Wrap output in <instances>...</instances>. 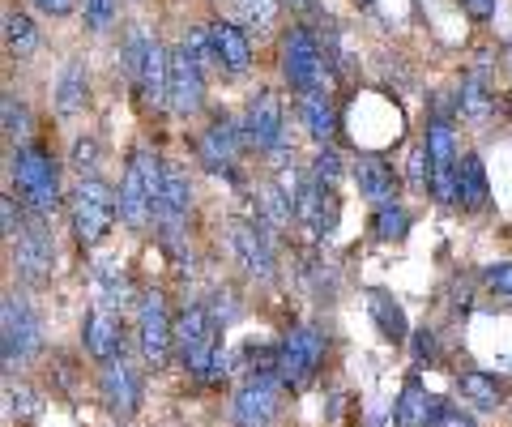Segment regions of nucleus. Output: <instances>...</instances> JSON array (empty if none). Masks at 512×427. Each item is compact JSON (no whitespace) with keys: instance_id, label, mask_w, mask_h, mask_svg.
Masks as SVG:
<instances>
[{"instance_id":"nucleus-1","label":"nucleus","mask_w":512,"mask_h":427,"mask_svg":"<svg viewBox=\"0 0 512 427\" xmlns=\"http://www.w3.org/2000/svg\"><path fill=\"white\" fill-rule=\"evenodd\" d=\"M9 180L18 188V201L30 214L47 218L60 205V163L43 141H26L9 158Z\"/></svg>"},{"instance_id":"nucleus-2","label":"nucleus","mask_w":512,"mask_h":427,"mask_svg":"<svg viewBox=\"0 0 512 427\" xmlns=\"http://www.w3.org/2000/svg\"><path fill=\"white\" fill-rule=\"evenodd\" d=\"M278 65H282V82L291 86L299 99L303 94H316V90H329V82H333V69H329L325 52H320V39L308 26H291L282 35Z\"/></svg>"},{"instance_id":"nucleus-3","label":"nucleus","mask_w":512,"mask_h":427,"mask_svg":"<svg viewBox=\"0 0 512 427\" xmlns=\"http://www.w3.org/2000/svg\"><path fill=\"white\" fill-rule=\"evenodd\" d=\"M218 346H222V329L205 304L192 299V304H184L175 312V359L184 363V372L197 385H201L205 368H210V359L218 355Z\"/></svg>"},{"instance_id":"nucleus-4","label":"nucleus","mask_w":512,"mask_h":427,"mask_svg":"<svg viewBox=\"0 0 512 427\" xmlns=\"http://www.w3.org/2000/svg\"><path fill=\"white\" fill-rule=\"evenodd\" d=\"M116 214H120L116 188H111L107 180H99V176L82 180V184H77L73 193H69L73 235H77V244H82V248L103 244V240H107V231H111V223H116Z\"/></svg>"},{"instance_id":"nucleus-5","label":"nucleus","mask_w":512,"mask_h":427,"mask_svg":"<svg viewBox=\"0 0 512 427\" xmlns=\"http://www.w3.org/2000/svg\"><path fill=\"white\" fill-rule=\"evenodd\" d=\"M43 346V321L26 295L9 291L5 308H0V355H5V372H18L30 363Z\"/></svg>"},{"instance_id":"nucleus-6","label":"nucleus","mask_w":512,"mask_h":427,"mask_svg":"<svg viewBox=\"0 0 512 427\" xmlns=\"http://www.w3.org/2000/svg\"><path fill=\"white\" fill-rule=\"evenodd\" d=\"M137 351L154 372H163L175 355V316L167 312L163 291H146L137 299Z\"/></svg>"},{"instance_id":"nucleus-7","label":"nucleus","mask_w":512,"mask_h":427,"mask_svg":"<svg viewBox=\"0 0 512 427\" xmlns=\"http://www.w3.org/2000/svg\"><path fill=\"white\" fill-rule=\"evenodd\" d=\"M329 351V338L316 325H291L278 342V376L286 389H303L320 372Z\"/></svg>"},{"instance_id":"nucleus-8","label":"nucleus","mask_w":512,"mask_h":427,"mask_svg":"<svg viewBox=\"0 0 512 427\" xmlns=\"http://www.w3.org/2000/svg\"><path fill=\"white\" fill-rule=\"evenodd\" d=\"M13 270H18L22 287H47L56 270V240L47 218L30 214V223L22 227V235L13 240Z\"/></svg>"},{"instance_id":"nucleus-9","label":"nucleus","mask_w":512,"mask_h":427,"mask_svg":"<svg viewBox=\"0 0 512 427\" xmlns=\"http://www.w3.org/2000/svg\"><path fill=\"white\" fill-rule=\"evenodd\" d=\"M427 163H431V197L440 205H457V171H461V154H457V133L448 116H431L427 120Z\"/></svg>"},{"instance_id":"nucleus-10","label":"nucleus","mask_w":512,"mask_h":427,"mask_svg":"<svg viewBox=\"0 0 512 427\" xmlns=\"http://www.w3.org/2000/svg\"><path fill=\"white\" fill-rule=\"evenodd\" d=\"M227 235L244 278L256 282V287H269L278 278V257H274V244H269V231L261 223H252V218H231Z\"/></svg>"},{"instance_id":"nucleus-11","label":"nucleus","mask_w":512,"mask_h":427,"mask_svg":"<svg viewBox=\"0 0 512 427\" xmlns=\"http://www.w3.org/2000/svg\"><path fill=\"white\" fill-rule=\"evenodd\" d=\"M291 184H295V223L308 231V240H316V244L333 240V231H338V218H342L338 193H333L329 184L312 180V176L291 180Z\"/></svg>"},{"instance_id":"nucleus-12","label":"nucleus","mask_w":512,"mask_h":427,"mask_svg":"<svg viewBox=\"0 0 512 427\" xmlns=\"http://www.w3.org/2000/svg\"><path fill=\"white\" fill-rule=\"evenodd\" d=\"M244 146H248L244 124H235L231 116H214L210 129L197 137V154L214 176H235V163H239V154H244Z\"/></svg>"},{"instance_id":"nucleus-13","label":"nucleus","mask_w":512,"mask_h":427,"mask_svg":"<svg viewBox=\"0 0 512 427\" xmlns=\"http://www.w3.org/2000/svg\"><path fill=\"white\" fill-rule=\"evenodd\" d=\"M244 137L256 154H282L286 133H282V103L274 90H256L244 112Z\"/></svg>"},{"instance_id":"nucleus-14","label":"nucleus","mask_w":512,"mask_h":427,"mask_svg":"<svg viewBox=\"0 0 512 427\" xmlns=\"http://www.w3.org/2000/svg\"><path fill=\"white\" fill-rule=\"evenodd\" d=\"M205 107V69L184 43L171 47V112L175 116H197Z\"/></svg>"},{"instance_id":"nucleus-15","label":"nucleus","mask_w":512,"mask_h":427,"mask_svg":"<svg viewBox=\"0 0 512 427\" xmlns=\"http://www.w3.org/2000/svg\"><path fill=\"white\" fill-rule=\"evenodd\" d=\"M278 385L269 376H244V385L231 398V423L235 427H269L278 415Z\"/></svg>"},{"instance_id":"nucleus-16","label":"nucleus","mask_w":512,"mask_h":427,"mask_svg":"<svg viewBox=\"0 0 512 427\" xmlns=\"http://www.w3.org/2000/svg\"><path fill=\"white\" fill-rule=\"evenodd\" d=\"M99 398H103V406H107L120 423L133 419L137 410H141V372H137L128 359L103 363V372H99Z\"/></svg>"},{"instance_id":"nucleus-17","label":"nucleus","mask_w":512,"mask_h":427,"mask_svg":"<svg viewBox=\"0 0 512 427\" xmlns=\"http://www.w3.org/2000/svg\"><path fill=\"white\" fill-rule=\"evenodd\" d=\"M82 346H86V355L99 359V363L124 359V321L107 308H94L82 325Z\"/></svg>"},{"instance_id":"nucleus-18","label":"nucleus","mask_w":512,"mask_h":427,"mask_svg":"<svg viewBox=\"0 0 512 427\" xmlns=\"http://www.w3.org/2000/svg\"><path fill=\"white\" fill-rule=\"evenodd\" d=\"M133 86H137V94H141V103L154 107V112L171 107V52H167V47L158 43V39H154L146 65H141V73H137Z\"/></svg>"},{"instance_id":"nucleus-19","label":"nucleus","mask_w":512,"mask_h":427,"mask_svg":"<svg viewBox=\"0 0 512 427\" xmlns=\"http://www.w3.org/2000/svg\"><path fill=\"white\" fill-rule=\"evenodd\" d=\"M350 176H355L363 201H372L376 210H380V205H393L397 201V171L384 163L380 154H359L355 167H350Z\"/></svg>"},{"instance_id":"nucleus-20","label":"nucleus","mask_w":512,"mask_h":427,"mask_svg":"<svg viewBox=\"0 0 512 427\" xmlns=\"http://www.w3.org/2000/svg\"><path fill=\"white\" fill-rule=\"evenodd\" d=\"M116 197H120V223H128L133 231H146L154 223L150 188H146V180H141V171H137L133 158H128V171H124V180L116 188Z\"/></svg>"},{"instance_id":"nucleus-21","label":"nucleus","mask_w":512,"mask_h":427,"mask_svg":"<svg viewBox=\"0 0 512 427\" xmlns=\"http://www.w3.org/2000/svg\"><path fill=\"white\" fill-rule=\"evenodd\" d=\"M210 39H214V52H218V69H227L235 77H244L252 69V43H248V30L239 22H214Z\"/></svg>"},{"instance_id":"nucleus-22","label":"nucleus","mask_w":512,"mask_h":427,"mask_svg":"<svg viewBox=\"0 0 512 427\" xmlns=\"http://www.w3.org/2000/svg\"><path fill=\"white\" fill-rule=\"evenodd\" d=\"M299 120H303V129H308L312 141L329 146V137L338 133V107H333V94L329 90L303 94V99H299Z\"/></svg>"},{"instance_id":"nucleus-23","label":"nucleus","mask_w":512,"mask_h":427,"mask_svg":"<svg viewBox=\"0 0 512 427\" xmlns=\"http://www.w3.org/2000/svg\"><path fill=\"white\" fill-rule=\"evenodd\" d=\"M90 103V77L82 60H69L56 77V112L60 116H77Z\"/></svg>"},{"instance_id":"nucleus-24","label":"nucleus","mask_w":512,"mask_h":427,"mask_svg":"<svg viewBox=\"0 0 512 427\" xmlns=\"http://www.w3.org/2000/svg\"><path fill=\"white\" fill-rule=\"evenodd\" d=\"M94 291H99V308H107V312H120L128 299H133V287H128L124 265L116 257H103L94 265Z\"/></svg>"},{"instance_id":"nucleus-25","label":"nucleus","mask_w":512,"mask_h":427,"mask_svg":"<svg viewBox=\"0 0 512 427\" xmlns=\"http://www.w3.org/2000/svg\"><path fill=\"white\" fill-rule=\"evenodd\" d=\"M457 205H466V210H483V205H487V167H483V158H478V154H461Z\"/></svg>"},{"instance_id":"nucleus-26","label":"nucleus","mask_w":512,"mask_h":427,"mask_svg":"<svg viewBox=\"0 0 512 427\" xmlns=\"http://www.w3.org/2000/svg\"><path fill=\"white\" fill-rule=\"evenodd\" d=\"M457 393L478 410H500L504 406V385L491 372H461L457 376Z\"/></svg>"},{"instance_id":"nucleus-27","label":"nucleus","mask_w":512,"mask_h":427,"mask_svg":"<svg viewBox=\"0 0 512 427\" xmlns=\"http://www.w3.org/2000/svg\"><path fill=\"white\" fill-rule=\"evenodd\" d=\"M367 312H372V321H376V329L389 342H406V334H410V325H406V312L397 308V299L389 295V291H367Z\"/></svg>"},{"instance_id":"nucleus-28","label":"nucleus","mask_w":512,"mask_h":427,"mask_svg":"<svg viewBox=\"0 0 512 427\" xmlns=\"http://www.w3.org/2000/svg\"><path fill=\"white\" fill-rule=\"evenodd\" d=\"M427 410H431V398L419 376H410V381L402 385V398H397L393 406V423L397 427H427Z\"/></svg>"},{"instance_id":"nucleus-29","label":"nucleus","mask_w":512,"mask_h":427,"mask_svg":"<svg viewBox=\"0 0 512 427\" xmlns=\"http://www.w3.org/2000/svg\"><path fill=\"white\" fill-rule=\"evenodd\" d=\"M457 107H461V116H470V120H483V116L495 112V99H491V90H487V69H483V65H478V69L466 77V82H461Z\"/></svg>"},{"instance_id":"nucleus-30","label":"nucleus","mask_w":512,"mask_h":427,"mask_svg":"<svg viewBox=\"0 0 512 427\" xmlns=\"http://www.w3.org/2000/svg\"><path fill=\"white\" fill-rule=\"evenodd\" d=\"M5 43H9V52H13V56H30V52L39 47V30H35V22H30L26 13L9 9V13H5Z\"/></svg>"},{"instance_id":"nucleus-31","label":"nucleus","mask_w":512,"mask_h":427,"mask_svg":"<svg viewBox=\"0 0 512 427\" xmlns=\"http://www.w3.org/2000/svg\"><path fill=\"white\" fill-rule=\"evenodd\" d=\"M372 235H376V240H406V235H410V210L402 201L380 205L376 218H372Z\"/></svg>"},{"instance_id":"nucleus-32","label":"nucleus","mask_w":512,"mask_h":427,"mask_svg":"<svg viewBox=\"0 0 512 427\" xmlns=\"http://www.w3.org/2000/svg\"><path fill=\"white\" fill-rule=\"evenodd\" d=\"M0 120H5V137L26 146L30 141V107L26 99H18L13 90H5V103H0Z\"/></svg>"},{"instance_id":"nucleus-33","label":"nucleus","mask_w":512,"mask_h":427,"mask_svg":"<svg viewBox=\"0 0 512 427\" xmlns=\"http://www.w3.org/2000/svg\"><path fill=\"white\" fill-rule=\"evenodd\" d=\"M235 13H239V22L252 26V30H269L278 22V5L282 0H231Z\"/></svg>"},{"instance_id":"nucleus-34","label":"nucleus","mask_w":512,"mask_h":427,"mask_svg":"<svg viewBox=\"0 0 512 427\" xmlns=\"http://www.w3.org/2000/svg\"><path fill=\"white\" fill-rule=\"evenodd\" d=\"M308 176L333 188V184H338V180L346 176V158H342L338 150H333V146H320V150L312 154V167H308Z\"/></svg>"},{"instance_id":"nucleus-35","label":"nucleus","mask_w":512,"mask_h":427,"mask_svg":"<svg viewBox=\"0 0 512 427\" xmlns=\"http://www.w3.org/2000/svg\"><path fill=\"white\" fill-rule=\"evenodd\" d=\"M99 158H103V146H99V137H77L73 141V171H77V176H82V180H90V176H99Z\"/></svg>"},{"instance_id":"nucleus-36","label":"nucleus","mask_w":512,"mask_h":427,"mask_svg":"<svg viewBox=\"0 0 512 427\" xmlns=\"http://www.w3.org/2000/svg\"><path fill=\"white\" fill-rule=\"evenodd\" d=\"M427 427H478V423H474V415H466V410H461V406L444 402V398H431Z\"/></svg>"},{"instance_id":"nucleus-37","label":"nucleus","mask_w":512,"mask_h":427,"mask_svg":"<svg viewBox=\"0 0 512 427\" xmlns=\"http://www.w3.org/2000/svg\"><path fill=\"white\" fill-rule=\"evenodd\" d=\"M406 176H410V188H414V193H431V163H427V146H419V150L410 154Z\"/></svg>"},{"instance_id":"nucleus-38","label":"nucleus","mask_w":512,"mask_h":427,"mask_svg":"<svg viewBox=\"0 0 512 427\" xmlns=\"http://www.w3.org/2000/svg\"><path fill=\"white\" fill-rule=\"evenodd\" d=\"M0 218H5V240L13 244V240H18V235H22V227L30 223V218H22V205H18V197H5V201H0Z\"/></svg>"},{"instance_id":"nucleus-39","label":"nucleus","mask_w":512,"mask_h":427,"mask_svg":"<svg viewBox=\"0 0 512 427\" xmlns=\"http://www.w3.org/2000/svg\"><path fill=\"white\" fill-rule=\"evenodd\" d=\"M410 351H414V359H419V363H436V355H440V338H436V329H414Z\"/></svg>"},{"instance_id":"nucleus-40","label":"nucleus","mask_w":512,"mask_h":427,"mask_svg":"<svg viewBox=\"0 0 512 427\" xmlns=\"http://www.w3.org/2000/svg\"><path fill=\"white\" fill-rule=\"evenodd\" d=\"M205 308H210V316L218 321V329H227L235 316H239V304H235V295H231V291H214V299H210Z\"/></svg>"},{"instance_id":"nucleus-41","label":"nucleus","mask_w":512,"mask_h":427,"mask_svg":"<svg viewBox=\"0 0 512 427\" xmlns=\"http://www.w3.org/2000/svg\"><path fill=\"white\" fill-rule=\"evenodd\" d=\"M487 287L495 291V295H504V299H512V261H495V265H487Z\"/></svg>"},{"instance_id":"nucleus-42","label":"nucleus","mask_w":512,"mask_h":427,"mask_svg":"<svg viewBox=\"0 0 512 427\" xmlns=\"http://www.w3.org/2000/svg\"><path fill=\"white\" fill-rule=\"evenodd\" d=\"M86 22L90 30H107L116 22V0H86Z\"/></svg>"},{"instance_id":"nucleus-43","label":"nucleus","mask_w":512,"mask_h":427,"mask_svg":"<svg viewBox=\"0 0 512 427\" xmlns=\"http://www.w3.org/2000/svg\"><path fill=\"white\" fill-rule=\"evenodd\" d=\"M5 402H9V419H13V415H18V419L35 415V393H26V389L13 393V385H9V389H5Z\"/></svg>"},{"instance_id":"nucleus-44","label":"nucleus","mask_w":512,"mask_h":427,"mask_svg":"<svg viewBox=\"0 0 512 427\" xmlns=\"http://www.w3.org/2000/svg\"><path fill=\"white\" fill-rule=\"evenodd\" d=\"M457 5L466 9L474 22H487V18H495V9H500V0H457Z\"/></svg>"},{"instance_id":"nucleus-45","label":"nucleus","mask_w":512,"mask_h":427,"mask_svg":"<svg viewBox=\"0 0 512 427\" xmlns=\"http://www.w3.org/2000/svg\"><path fill=\"white\" fill-rule=\"evenodd\" d=\"M39 13H47V18H64V13H73L77 0H30Z\"/></svg>"},{"instance_id":"nucleus-46","label":"nucleus","mask_w":512,"mask_h":427,"mask_svg":"<svg viewBox=\"0 0 512 427\" xmlns=\"http://www.w3.org/2000/svg\"><path fill=\"white\" fill-rule=\"evenodd\" d=\"M282 5H291L295 13H316V0H282Z\"/></svg>"},{"instance_id":"nucleus-47","label":"nucleus","mask_w":512,"mask_h":427,"mask_svg":"<svg viewBox=\"0 0 512 427\" xmlns=\"http://www.w3.org/2000/svg\"><path fill=\"white\" fill-rule=\"evenodd\" d=\"M355 5H359V9H376V0H355Z\"/></svg>"},{"instance_id":"nucleus-48","label":"nucleus","mask_w":512,"mask_h":427,"mask_svg":"<svg viewBox=\"0 0 512 427\" xmlns=\"http://www.w3.org/2000/svg\"><path fill=\"white\" fill-rule=\"evenodd\" d=\"M508 52H512V47H508Z\"/></svg>"}]
</instances>
